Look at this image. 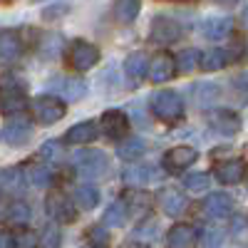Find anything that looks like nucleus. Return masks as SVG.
Wrapping results in <instances>:
<instances>
[{
    "mask_svg": "<svg viewBox=\"0 0 248 248\" xmlns=\"http://www.w3.org/2000/svg\"><path fill=\"white\" fill-rule=\"evenodd\" d=\"M45 209H47V216L57 223H72L75 216H77V209H75V203L67 194H62V191H52L45 201Z\"/></svg>",
    "mask_w": 248,
    "mask_h": 248,
    "instance_id": "20e7f679",
    "label": "nucleus"
},
{
    "mask_svg": "<svg viewBox=\"0 0 248 248\" xmlns=\"http://www.w3.org/2000/svg\"><path fill=\"white\" fill-rule=\"evenodd\" d=\"M226 62H229V55H226L223 50H218V47L201 55V67H203L206 72H216V70L226 67Z\"/></svg>",
    "mask_w": 248,
    "mask_h": 248,
    "instance_id": "cd10ccee",
    "label": "nucleus"
},
{
    "mask_svg": "<svg viewBox=\"0 0 248 248\" xmlns=\"http://www.w3.org/2000/svg\"><path fill=\"white\" fill-rule=\"evenodd\" d=\"M60 50H62V37L60 35L47 32L43 40H40V52H43L45 57H55V55H60Z\"/></svg>",
    "mask_w": 248,
    "mask_h": 248,
    "instance_id": "473e14b6",
    "label": "nucleus"
},
{
    "mask_svg": "<svg viewBox=\"0 0 248 248\" xmlns=\"http://www.w3.org/2000/svg\"><path fill=\"white\" fill-rule=\"evenodd\" d=\"M139 8H141V0H114V15L124 25H129L139 15Z\"/></svg>",
    "mask_w": 248,
    "mask_h": 248,
    "instance_id": "5701e85b",
    "label": "nucleus"
},
{
    "mask_svg": "<svg viewBox=\"0 0 248 248\" xmlns=\"http://www.w3.org/2000/svg\"><path fill=\"white\" fill-rule=\"evenodd\" d=\"M218 3H233V0H218Z\"/></svg>",
    "mask_w": 248,
    "mask_h": 248,
    "instance_id": "37998d69",
    "label": "nucleus"
},
{
    "mask_svg": "<svg viewBox=\"0 0 248 248\" xmlns=\"http://www.w3.org/2000/svg\"><path fill=\"white\" fill-rule=\"evenodd\" d=\"M30 124L25 119H17V122H8L5 127H3V139L5 144H10V147H23V144L30 141Z\"/></svg>",
    "mask_w": 248,
    "mask_h": 248,
    "instance_id": "2eb2a0df",
    "label": "nucleus"
},
{
    "mask_svg": "<svg viewBox=\"0 0 248 248\" xmlns=\"http://www.w3.org/2000/svg\"><path fill=\"white\" fill-rule=\"evenodd\" d=\"M20 52H23L20 35H17L15 30H3V35H0V57H3V62L8 65V62L17 60Z\"/></svg>",
    "mask_w": 248,
    "mask_h": 248,
    "instance_id": "a211bd4d",
    "label": "nucleus"
},
{
    "mask_svg": "<svg viewBox=\"0 0 248 248\" xmlns=\"http://www.w3.org/2000/svg\"><path fill=\"white\" fill-rule=\"evenodd\" d=\"M85 238H87V243H90L92 248H109V243H112L107 226H99V223L90 226V229L85 231Z\"/></svg>",
    "mask_w": 248,
    "mask_h": 248,
    "instance_id": "bb28decb",
    "label": "nucleus"
},
{
    "mask_svg": "<svg viewBox=\"0 0 248 248\" xmlns=\"http://www.w3.org/2000/svg\"><path fill=\"white\" fill-rule=\"evenodd\" d=\"M127 206H124V201H114L109 209L105 211V223L109 226H124L127 223Z\"/></svg>",
    "mask_w": 248,
    "mask_h": 248,
    "instance_id": "c756f323",
    "label": "nucleus"
},
{
    "mask_svg": "<svg viewBox=\"0 0 248 248\" xmlns=\"http://www.w3.org/2000/svg\"><path fill=\"white\" fill-rule=\"evenodd\" d=\"M181 35H184V28L176 23V20L164 17V15L154 17V23L149 28V40L152 43H159V45H171Z\"/></svg>",
    "mask_w": 248,
    "mask_h": 248,
    "instance_id": "39448f33",
    "label": "nucleus"
},
{
    "mask_svg": "<svg viewBox=\"0 0 248 248\" xmlns=\"http://www.w3.org/2000/svg\"><path fill=\"white\" fill-rule=\"evenodd\" d=\"M32 112H35L37 124H43V127H50V124H55L57 119L65 117L67 107L62 105V99H60V97H50V94H45V97H37V99H35Z\"/></svg>",
    "mask_w": 248,
    "mask_h": 248,
    "instance_id": "7ed1b4c3",
    "label": "nucleus"
},
{
    "mask_svg": "<svg viewBox=\"0 0 248 248\" xmlns=\"http://www.w3.org/2000/svg\"><path fill=\"white\" fill-rule=\"evenodd\" d=\"M196 159H199V152L194 147H174L164 154V169L176 174V171L186 169L189 164H194Z\"/></svg>",
    "mask_w": 248,
    "mask_h": 248,
    "instance_id": "1a4fd4ad",
    "label": "nucleus"
},
{
    "mask_svg": "<svg viewBox=\"0 0 248 248\" xmlns=\"http://www.w3.org/2000/svg\"><path fill=\"white\" fill-rule=\"evenodd\" d=\"M152 112L161 119V122H176L184 114V105H181V97L171 90H159L152 94Z\"/></svg>",
    "mask_w": 248,
    "mask_h": 248,
    "instance_id": "f257e3e1",
    "label": "nucleus"
},
{
    "mask_svg": "<svg viewBox=\"0 0 248 248\" xmlns=\"http://www.w3.org/2000/svg\"><path fill=\"white\" fill-rule=\"evenodd\" d=\"M43 243H45V248H60V233H57L55 226H50V229L45 231Z\"/></svg>",
    "mask_w": 248,
    "mask_h": 248,
    "instance_id": "58836bf2",
    "label": "nucleus"
},
{
    "mask_svg": "<svg viewBox=\"0 0 248 248\" xmlns=\"http://www.w3.org/2000/svg\"><path fill=\"white\" fill-rule=\"evenodd\" d=\"M23 184H25V176H23V169H5L3 171V189L5 191H23Z\"/></svg>",
    "mask_w": 248,
    "mask_h": 248,
    "instance_id": "7c9ffc66",
    "label": "nucleus"
},
{
    "mask_svg": "<svg viewBox=\"0 0 248 248\" xmlns=\"http://www.w3.org/2000/svg\"><path fill=\"white\" fill-rule=\"evenodd\" d=\"M223 241H226V236L218 229H209V231L203 233V248H221Z\"/></svg>",
    "mask_w": 248,
    "mask_h": 248,
    "instance_id": "e433bc0d",
    "label": "nucleus"
},
{
    "mask_svg": "<svg viewBox=\"0 0 248 248\" xmlns=\"http://www.w3.org/2000/svg\"><path fill=\"white\" fill-rule=\"evenodd\" d=\"M176 65H179V72H191V70H196V65H201V55L191 47L181 50L176 57Z\"/></svg>",
    "mask_w": 248,
    "mask_h": 248,
    "instance_id": "2f4dec72",
    "label": "nucleus"
},
{
    "mask_svg": "<svg viewBox=\"0 0 248 248\" xmlns=\"http://www.w3.org/2000/svg\"><path fill=\"white\" fill-rule=\"evenodd\" d=\"M75 203L79 206V209H85V211L94 209V206L99 203V191H97V186H92V184L77 186V191H75Z\"/></svg>",
    "mask_w": 248,
    "mask_h": 248,
    "instance_id": "4be33fe9",
    "label": "nucleus"
},
{
    "mask_svg": "<svg viewBox=\"0 0 248 248\" xmlns=\"http://www.w3.org/2000/svg\"><path fill=\"white\" fill-rule=\"evenodd\" d=\"M191 97H194V102L199 107H209V105H214L216 97H218V87L209 85V82H199L196 87H191Z\"/></svg>",
    "mask_w": 248,
    "mask_h": 248,
    "instance_id": "b1692460",
    "label": "nucleus"
},
{
    "mask_svg": "<svg viewBox=\"0 0 248 248\" xmlns=\"http://www.w3.org/2000/svg\"><path fill=\"white\" fill-rule=\"evenodd\" d=\"M3 218H5V223H25L30 218V209L25 203H20V201H13V203L5 206Z\"/></svg>",
    "mask_w": 248,
    "mask_h": 248,
    "instance_id": "c85d7f7f",
    "label": "nucleus"
},
{
    "mask_svg": "<svg viewBox=\"0 0 248 248\" xmlns=\"http://www.w3.org/2000/svg\"><path fill=\"white\" fill-rule=\"evenodd\" d=\"M97 62H99V50L92 43H87V40H75L70 47V65L79 72H87Z\"/></svg>",
    "mask_w": 248,
    "mask_h": 248,
    "instance_id": "423d86ee",
    "label": "nucleus"
},
{
    "mask_svg": "<svg viewBox=\"0 0 248 248\" xmlns=\"http://www.w3.org/2000/svg\"><path fill=\"white\" fill-rule=\"evenodd\" d=\"M72 164L79 174H85L90 179H99L105 176L109 164H107V154L105 152H77L72 156Z\"/></svg>",
    "mask_w": 248,
    "mask_h": 248,
    "instance_id": "f03ea898",
    "label": "nucleus"
},
{
    "mask_svg": "<svg viewBox=\"0 0 248 248\" xmlns=\"http://www.w3.org/2000/svg\"><path fill=\"white\" fill-rule=\"evenodd\" d=\"M13 248H37V236L32 231H20L13 241Z\"/></svg>",
    "mask_w": 248,
    "mask_h": 248,
    "instance_id": "4c0bfd02",
    "label": "nucleus"
},
{
    "mask_svg": "<svg viewBox=\"0 0 248 248\" xmlns=\"http://www.w3.org/2000/svg\"><path fill=\"white\" fill-rule=\"evenodd\" d=\"M25 109V97L17 92H3V112L13 114V112H23Z\"/></svg>",
    "mask_w": 248,
    "mask_h": 248,
    "instance_id": "72a5a7b5",
    "label": "nucleus"
},
{
    "mask_svg": "<svg viewBox=\"0 0 248 248\" xmlns=\"http://www.w3.org/2000/svg\"><path fill=\"white\" fill-rule=\"evenodd\" d=\"M209 174H189V176H186L184 179V186H186V189H189V191H206V189H209Z\"/></svg>",
    "mask_w": 248,
    "mask_h": 248,
    "instance_id": "c9c22d12",
    "label": "nucleus"
},
{
    "mask_svg": "<svg viewBox=\"0 0 248 248\" xmlns=\"http://www.w3.org/2000/svg\"><path fill=\"white\" fill-rule=\"evenodd\" d=\"M176 70H179L176 57H171L169 52H159V55L152 60L149 75H152V79L156 82V85H161V82H169V79L176 75Z\"/></svg>",
    "mask_w": 248,
    "mask_h": 248,
    "instance_id": "9d476101",
    "label": "nucleus"
},
{
    "mask_svg": "<svg viewBox=\"0 0 248 248\" xmlns=\"http://www.w3.org/2000/svg\"><path fill=\"white\" fill-rule=\"evenodd\" d=\"M94 139H97V127L92 122L75 124V127L67 129V134H65V144H90Z\"/></svg>",
    "mask_w": 248,
    "mask_h": 248,
    "instance_id": "412c9836",
    "label": "nucleus"
},
{
    "mask_svg": "<svg viewBox=\"0 0 248 248\" xmlns=\"http://www.w3.org/2000/svg\"><path fill=\"white\" fill-rule=\"evenodd\" d=\"M102 132H105L109 139H122L124 134H127V127H129V122L127 117H124V112H117V109H109L102 114Z\"/></svg>",
    "mask_w": 248,
    "mask_h": 248,
    "instance_id": "ddd939ff",
    "label": "nucleus"
},
{
    "mask_svg": "<svg viewBox=\"0 0 248 248\" xmlns=\"http://www.w3.org/2000/svg\"><path fill=\"white\" fill-rule=\"evenodd\" d=\"M30 184L37 186V189H45V186L52 184V171L47 167H40V164H37V167L30 169Z\"/></svg>",
    "mask_w": 248,
    "mask_h": 248,
    "instance_id": "f704fd0d",
    "label": "nucleus"
},
{
    "mask_svg": "<svg viewBox=\"0 0 248 248\" xmlns=\"http://www.w3.org/2000/svg\"><path fill=\"white\" fill-rule=\"evenodd\" d=\"M156 201H159V206H161V211L167 214V216H171V218L181 216V214L186 211V206H189L186 196H184L181 191H176V189H161L159 196H156Z\"/></svg>",
    "mask_w": 248,
    "mask_h": 248,
    "instance_id": "9b49d317",
    "label": "nucleus"
},
{
    "mask_svg": "<svg viewBox=\"0 0 248 248\" xmlns=\"http://www.w3.org/2000/svg\"><path fill=\"white\" fill-rule=\"evenodd\" d=\"M3 248H10V236L3 233Z\"/></svg>",
    "mask_w": 248,
    "mask_h": 248,
    "instance_id": "a19ab883",
    "label": "nucleus"
},
{
    "mask_svg": "<svg viewBox=\"0 0 248 248\" xmlns=\"http://www.w3.org/2000/svg\"><path fill=\"white\" fill-rule=\"evenodd\" d=\"M144 152H147V144H144V139H139V137H132V139L122 141L119 147H117V154H119L122 159H127V161L139 159Z\"/></svg>",
    "mask_w": 248,
    "mask_h": 248,
    "instance_id": "a878e982",
    "label": "nucleus"
},
{
    "mask_svg": "<svg viewBox=\"0 0 248 248\" xmlns=\"http://www.w3.org/2000/svg\"><path fill=\"white\" fill-rule=\"evenodd\" d=\"M167 246L169 248H194L196 246V231L189 223H174L167 233Z\"/></svg>",
    "mask_w": 248,
    "mask_h": 248,
    "instance_id": "4468645a",
    "label": "nucleus"
},
{
    "mask_svg": "<svg viewBox=\"0 0 248 248\" xmlns=\"http://www.w3.org/2000/svg\"><path fill=\"white\" fill-rule=\"evenodd\" d=\"M122 179H124V184H132V186H137V184H149L152 179H156V171L149 169V167H141V164H137V167L124 169Z\"/></svg>",
    "mask_w": 248,
    "mask_h": 248,
    "instance_id": "393cba45",
    "label": "nucleus"
},
{
    "mask_svg": "<svg viewBox=\"0 0 248 248\" xmlns=\"http://www.w3.org/2000/svg\"><path fill=\"white\" fill-rule=\"evenodd\" d=\"M246 176V161L243 159H231V161H221L216 167V179L221 184H238Z\"/></svg>",
    "mask_w": 248,
    "mask_h": 248,
    "instance_id": "dca6fc26",
    "label": "nucleus"
},
{
    "mask_svg": "<svg viewBox=\"0 0 248 248\" xmlns=\"http://www.w3.org/2000/svg\"><path fill=\"white\" fill-rule=\"evenodd\" d=\"M47 87L52 92H57L60 97H65V99H79L87 92V85L77 77H52L47 82Z\"/></svg>",
    "mask_w": 248,
    "mask_h": 248,
    "instance_id": "0eeeda50",
    "label": "nucleus"
},
{
    "mask_svg": "<svg viewBox=\"0 0 248 248\" xmlns=\"http://www.w3.org/2000/svg\"><path fill=\"white\" fill-rule=\"evenodd\" d=\"M243 25L248 28V5H246V10H243Z\"/></svg>",
    "mask_w": 248,
    "mask_h": 248,
    "instance_id": "79ce46f5",
    "label": "nucleus"
},
{
    "mask_svg": "<svg viewBox=\"0 0 248 248\" xmlns=\"http://www.w3.org/2000/svg\"><path fill=\"white\" fill-rule=\"evenodd\" d=\"M203 214L209 216V218H214V221L229 218V216L233 214V199H231L229 194H223V191L211 194L209 199L203 201Z\"/></svg>",
    "mask_w": 248,
    "mask_h": 248,
    "instance_id": "6e6552de",
    "label": "nucleus"
},
{
    "mask_svg": "<svg viewBox=\"0 0 248 248\" xmlns=\"http://www.w3.org/2000/svg\"><path fill=\"white\" fill-rule=\"evenodd\" d=\"M149 67H152V62L144 52H132L127 60H124V72H127L129 79H134V82H139L144 75H147Z\"/></svg>",
    "mask_w": 248,
    "mask_h": 248,
    "instance_id": "6ab92c4d",
    "label": "nucleus"
},
{
    "mask_svg": "<svg viewBox=\"0 0 248 248\" xmlns=\"http://www.w3.org/2000/svg\"><path fill=\"white\" fill-rule=\"evenodd\" d=\"M231 30H233L231 17H209L201 25V32L206 40H223L226 35H231Z\"/></svg>",
    "mask_w": 248,
    "mask_h": 248,
    "instance_id": "f3484780",
    "label": "nucleus"
},
{
    "mask_svg": "<svg viewBox=\"0 0 248 248\" xmlns=\"http://www.w3.org/2000/svg\"><path fill=\"white\" fill-rule=\"evenodd\" d=\"M119 248H144V246H141V243H137V241H124Z\"/></svg>",
    "mask_w": 248,
    "mask_h": 248,
    "instance_id": "ea45409f",
    "label": "nucleus"
},
{
    "mask_svg": "<svg viewBox=\"0 0 248 248\" xmlns=\"http://www.w3.org/2000/svg\"><path fill=\"white\" fill-rule=\"evenodd\" d=\"M209 124L218 132V134H226V137H233L238 129H241V119L238 114L229 112V109H216L209 114Z\"/></svg>",
    "mask_w": 248,
    "mask_h": 248,
    "instance_id": "f8f14e48",
    "label": "nucleus"
},
{
    "mask_svg": "<svg viewBox=\"0 0 248 248\" xmlns=\"http://www.w3.org/2000/svg\"><path fill=\"white\" fill-rule=\"evenodd\" d=\"M122 201H124V206H127V211L129 214H134V216H141V214H147L149 209H152V196L147 194V191H127L122 196Z\"/></svg>",
    "mask_w": 248,
    "mask_h": 248,
    "instance_id": "aec40b11",
    "label": "nucleus"
}]
</instances>
